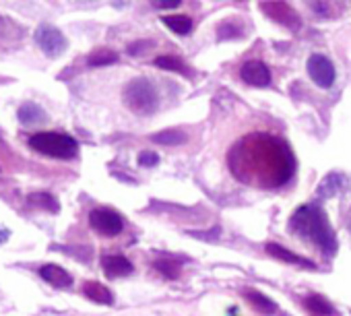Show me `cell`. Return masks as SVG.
Here are the masks:
<instances>
[{"label": "cell", "instance_id": "1", "mask_svg": "<svg viewBox=\"0 0 351 316\" xmlns=\"http://www.w3.org/2000/svg\"><path fill=\"white\" fill-rule=\"evenodd\" d=\"M228 168L244 186L279 191L295 176V157L287 138L269 120H250V126L232 136Z\"/></svg>", "mask_w": 351, "mask_h": 316}, {"label": "cell", "instance_id": "2", "mask_svg": "<svg viewBox=\"0 0 351 316\" xmlns=\"http://www.w3.org/2000/svg\"><path fill=\"white\" fill-rule=\"evenodd\" d=\"M289 232L300 236L302 240L310 242L312 246L322 250L326 256L335 254V250H337L335 232L320 207H314V205L300 207L289 219Z\"/></svg>", "mask_w": 351, "mask_h": 316}, {"label": "cell", "instance_id": "3", "mask_svg": "<svg viewBox=\"0 0 351 316\" xmlns=\"http://www.w3.org/2000/svg\"><path fill=\"white\" fill-rule=\"evenodd\" d=\"M122 99L126 108L134 112L136 116H151L161 108V91L147 77H136L128 81V85L124 87Z\"/></svg>", "mask_w": 351, "mask_h": 316}, {"label": "cell", "instance_id": "4", "mask_svg": "<svg viewBox=\"0 0 351 316\" xmlns=\"http://www.w3.org/2000/svg\"><path fill=\"white\" fill-rule=\"evenodd\" d=\"M29 147L42 155L54 157V160H75L79 153V145L73 136L64 132H38L29 138Z\"/></svg>", "mask_w": 351, "mask_h": 316}, {"label": "cell", "instance_id": "5", "mask_svg": "<svg viewBox=\"0 0 351 316\" xmlns=\"http://www.w3.org/2000/svg\"><path fill=\"white\" fill-rule=\"evenodd\" d=\"M306 75L312 81V85L322 89V91L332 89L337 83V66H335L332 58L328 54H322V52H314L308 56Z\"/></svg>", "mask_w": 351, "mask_h": 316}, {"label": "cell", "instance_id": "6", "mask_svg": "<svg viewBox=\"0 0 351 316\" xmlns=\"http://www.w3.org/2000/svg\"><path fill=\"white\" fill-rule=\"evenodd\" d=\"M238 77L244 85L254 89H267L273 85V71L261 58H248L240 64Z\"/></svg>", "mask_w": 351, "mask_h": 316}, {"label": "cell", "instance_id": "7", "mask_svg": "<svg viewBox=\"0 0 351 316\" xmlns=\"http://www.w3.org/2000/svg\"><path fill=\"white\" fill-rule=\"evenodd\" d=\"M89 223L97 234H101L106 238H114V236L122 234V230H124V217L120 213H116L114 209H106V207L93 209L89 213Z\"/></svg>", "mask_w": 351, "mask_h": 316}, {"label": "cell", "instance_id": "8", "mask_svg": "<svg viewBox=\"0 0 351 316\" xmlns=\"http://www.w3.org/2000/svg\"><path fill=\"white\" fill-rule=\"evenodd\" d=\"M36 42L40 46V50L48 56H58L60 52H64L66 48V40L64 36L56 29V27H50V25H42L36 34Z\"/></svg>", "mask_w": 351, "mask_h": 316}, {"label": "cell", "instance_id": "9", "mask_svg": "<svg viewBox=\"0 0 351 316\" xmlns=\"http://www.w3.org/2000/svg\"><path fill=\"white\" fill-rule=\"evenodd\" d=\"M161 23L176 36H191L193 29H195V19L191 15H184V13H173V15H163L161 17Z\"/></svg>", "mask_w": 351, "mask_h": 316}, {"label": "cell", "instance_id": "10", "mask_svg": "<svg viewBox=\"0 0 351 316\" xmlns=\"http://www.w3.org/2000/svg\"><path fill=\"white\" fill-rule=\"evenodd\" d=\"M101 265H104V271L108 277H126L132 273V263L122 256V254H110V256H104L101 258Z\"/></svg>", "mask_w": 351, "mask_h": 316}, {"label": "cell", "instance_id": "11", "mask_svg": "<svg viewBox=\"0 0 351 316\" xmlns=\"http://www.w3.org/2000/svg\"><path fill=\"white\" fill-rule=\"evenodd\" d=\"M40 275L44 281H48L54 287H71L73 285V277L69 275V271H64L58 265H44L40 269Z\"/></svg>", "mask_w": 351, "mask_h": 316}, {"label": "cell", "instance_id": "12", "mask_svg": "<svg viewBox=\"0 0 351 316\" xmlns=\"http://www.w3.org/2000/svg\"><path fill=\"white\" fill-rule=\"evenodd\" d=\"M263 11L271 17V19H275L277 23H281V25H298V17H295V13L287 7V5H283V3H265L263 5Z\"/></svg>", "mask_w": 351, "mask_h": 316}, {"label": "cell", "instance_id": "13", "mask_svg": "<svg viewBox=\"0 0 351 316\" xmlns=\"http://www.w3.org/2000/svg\"><path fill=\"white\" fill-rule=\"evenodd\" d=\"M267 252H269V254H273V256H275V258H279V260L289 263V265H298V267L314 269V263H310L308 258H304V256H300V254H293V252L285 250L283 246H279V244H275V242H269V244H267Z\"/></svg>", "mask_w": 351, "mask_h": 316}, {"label": "cell", "instance_id": "14", "mask_svg": "<svg viewBox=\"0 0 351 316\" xmlns=\"http://www.w3.org/2000/svg\"><path fill=\"white\" fill-rule=\"evenodd\" d=\"M242 295H244L258 312H263V314H275V312H277V304H275L271 297H267L265 293L256 291V289H244Z\"/></svg>", "mask_w": 351, "mask_h": 316}, {"label": "cell", "instance_id": "15", "mask_svg": "<svg viewBox=\"0 0 351 316\" xmlns=\"http://www.w3.org/2000/svg\"><path fill=\"white\" fill-rule=\"evenodd\" d=\"M83 291H85V295H87L89 300H93V302H97V304H106V306H110V304L114 302L112 291H110L106 285L97 283V281H89V283H85V285H83Z\"/></svg>", "mask_w": 351, "mask_h": 316}, {"label": "cell", "instance_id": "16", "mask_svg": "<svg viewBox=\"0 0 351 316\" xmlns=\"http://www.w3.org/2000/svg\"><path fill=\"white\" fill-rule=\"evenodd\" d=\"M304 306L312 316H332V306L322 295H308L304 300Z\"/></svg>", "mask_w": 351, "mask_h": 316}, {"label": "cell", "instance_id": "17", "mask_svg": "<svg viewBox=\"0 0 351 316\" xmlns=\"http://www.w3.org/2000/svg\"><path fill=\"white\" fill-rule=\"evenodd\" d=\"M19 120L23 124H29V126L32 124H40V122L46 120V112L40 106H36V104H25V106L19 108Z\"/></svg>", "mask_w": 351, "mask_h": 316}, {"label": "cell", "instance_id": "18", "mask_svg": "<svg viewBox=\"0 0 351 316\" xmlns=\"http://www.w3.org/2000/svg\"><path fill=\"white\" fill-rule=\"evenodd\" d=\"M32 205H36V207H42V209H48V211H52V213H56L58 211V203H56V199L52 197V195H44V193H36V195H29V199H27Z\"/></svg>", "mask_w": 351, "mask_h": 316}, {"label": "cell", "instance_id": "19", "mask_svg": "<svg viewBox=\"0 0 351 316\" xmlns=\"http://www.w3.org/2000/svg\"><path fill=\"white\" fill-rule=\"evenodd\" d=\"M155 64L163 71H173V73H182L184 71V64L180 62L178 56H173V54H165V56H159L155 58Z\"/></svg>", "mask_w": 351, "mask_h": 316}, {"label": "cell", "instance_id": "20", "mask_svg": "<svg viewBox=\"0 0 351 316\" xmlns=\"http://www.w3.org/2000/svg\"><path fill=\"white\" fill-rule=\"evenodd\" d=\"M155 269H157L161 275H165L167 279H176V277L180 275L178 265H173L171 260H157V263H155Z\"/></svg>", "mask_w": 351, "mask_h": 316}, {"label": "cell", "instance_id": "21", "mask_svg": "<svg viewBox=\"0 0 351 316\" xmlns=\"http://www.w3.org/2000/svg\"><path fill=\"white\" fill-rule=\"evenodd\" d=\"M116 60V54L114 52H110V50H97V52H93L91 56H89V64H110V62H114Z\"/></svg>", "mask_w": 351, "mask_h": 316}, {"label": "cell", "instance_id": "22", "mask_svg": "<svg viewBox=\"0 0 351 316\" xmlns=\"http://www.w3.org/2000/svg\"><path fill=\"white\" fill-rule=\"evenodd\" d=\"M149 3L155 11H173L180 9L184 0H149Z\"/></svg>", "mask_w": 351, "mask_h": 316}, {"label": "cell", "instance_id": "23", "mask_svg": "<svg viewBox=\"0 0 351 316\" xmlns=\"http://www.w3.org/2000/svg\"><path fill=\"white\" fill-rule=\"evenodd\" d=\"M143 166H153L155 162H157V157H141V160H138Z\"/></svg>", "mask_w": 351, "mask_h": 316}, {"label": "cell", "instance_id": "24", "mask_svg": "<svg viewBox=\"0 0 351 316\" xmlns=\"http://www.w3.org/2000/svg\"><path fill=\"white\" fill-rule=\"evenodd\" d=\"M345 226H347V230L351 232V209H349V215H347V223H345Z\"/></svg>", "mask_w": 351, "mask_h": 316}]
</instances>
